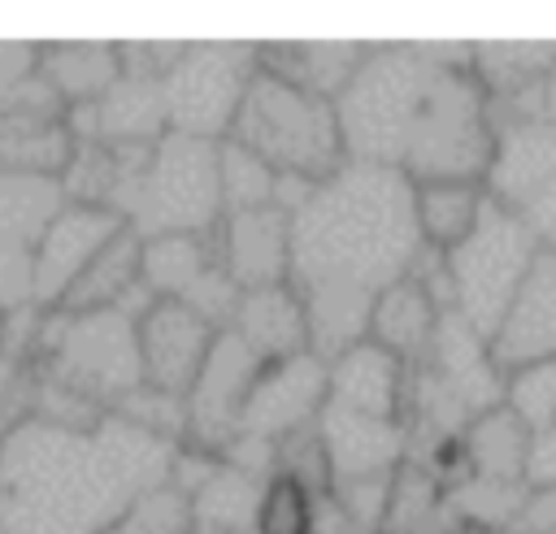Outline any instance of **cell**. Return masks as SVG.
<instances>
[{
	"label": "cell",
	"instance_id": "cell-1",
	"mask_svg": "<svg viewBox=\"0 0 556 534\" xmlns=\"http://www.w3.org/2000/svg\"><path fill=\"white\" fill-rule=\"evenodd\" d=\"M473 43H369L356 78L334 100L348 161L408 182H482L495 126L469 69Z\"/></svg>",
	"mask_w": 556,
	"mask_h": 534
},
{
	"label": "cell",
	"instance_id": "cell-2",
	"mask_svg": "<svg viewBox=\"0 0 556 534\" xmlns=\"http://www.w3.org/2000/svg\"><path fill=\"white\" fill-rule=\"evenodd\" d=\"M291 217L287 287L308 317V347L334 360L365 339L374 300L421 256L413 221V182L348 161L334 178L313 182Z\"/></svg>",
	"mask_w": 556,
	"mask_h": 534
},
{
	"label": "cell",
	"instance_id": "cell-3",
	"mask_svg": "<svg viewBox=\"0 0 556 534\" xmlns=\"http://www.w3.org/2000/svg\"><path fill=\"white\" fill-rule=\"evenodd\" d=\"M174 456L113 412L87 430L26 421L0 438V534H100L169 482Z\"/></svg>",
	"mask_w": 556,
	"mask_h": 534
},
{
	"label": "cell",
	"instance_id": "cell-4",
	"mask_svg": "<svg viewBox=\"0 0 556 534\" xmlns=\"http://www.w3.org/2000/svg\"><path fill=\"white\" fill-rule=\"evenodd\" d=\"M230 143L261 156L278 178H300V182H326L348 165L334 100L295 91L261 69L252 74L239 100Z\"/></svg>",
	"mask_w": 556,
	"mask_h": 534
},
{
	"label": "cell",
	"instance_id": "cell-5",
	"mask_svg": "<svg viewBox=\"0 0 556 534\" xmlns=\"http://www.w3.org/2000/svg\"><path fill=\"white\" fill-rule=\"evenodd\" d=\"M217 148L208 139L165 135L156 139L122 204L117 217L139 234H213L222 226V182H217Z\"/></svg>",
	"mask_w": 556,
	"mask_h": 534
},
{
	"label": "cell",
	"instance_id": "cell-6",
	"mask_svg": "<svg viewBox=\"0 0 556 534\" xmlns=\"http://www.w3.org/2000/svg\"><path fill=\"white\" fill-rule=\"evenodd\" d=\"M35 360L48 382L83 395L104 412L143 382L135 317L122 308H96V313L43 308Z\"/></svg>",
	"mask_w": 556,
	"mask_h": 534
},
{
	"label": "cell",
	"instance_id": "cell-7",
	"mask_svg": "<svg viewBox=\"0 0 556 534\" xmlns=\"http://www.w3.org/2000/svg\"><path fill=\"white\" fill-rule=\"evenodd\" d=\"M534 256H539V239L526 226V217L486 200L473 234L452 252H443L447 313H456L478 339H491Z\"/></svg>",
	"mask_w": 556,
	"mask_h": 534
},
{
	"label": "cell",
	"instance_id": "cell-8",
	"mask_svg": "<svg viewBox=\"0 0 556 534\" xmlns=\"http://www.w3.org/2000/svg\"><path fill=\"white\" fill-rule=\"evenodd\" d=\"M256 74V43H187L161 78L169 135L226 143L239 100Z\"/></svg>",
	"mask_w": 556,
	"mask_h": 534
},
{
	"label": "cell",
	"instance_id": "cell-9",
	"mask_svg": "<svg viewBox=\"0 0 556 534\" xmlns=\"http://www.w3.org/2000/svg\"><path fill=\"white\" fill-rule=\"evenodd\" d=\"M143 287L152 300H174L226 330L239 287L222 269L217 230L213 234H156L143 239Z\"/></svg>",
	"mask_w": 556,
	"mask_h": 534
},
{
	"label": "cell",
	"instance_id": "cell-10",
	"mask_svg": "<svg viewBox=\"0 0 556 534\" xmlns=\"http://www.w3.org/2000/svg\"><path fill=\"white\" fill-rule=\"evenodd\" d=\"M74 156V130L65 104L43 87L39 74L17 78L0 91V174L56 178Z\"/></svg>",
	"mask_w": 556,
	"mask_h": 534
},
{
	"label": "cell",
	"instance_id": "cell-11",
	"mask_svg": "<svg viewBox=\"0 0 556 534\" xmlns=\"http://www.w3.org/2000/svg\"><path fill=\"white\" fill-rule=\"evenodd\" d=\"M265 365L235 339V334H217L200 378L187 391V438L182 447L204 452V456H226L230 443L239 438L243 425V404L256 386V373Z\"/></svg>",
	"mask_w": 556,
	"mask_h": 534
},
{
	"label": "cell",
	"instance_id": "cell-12",
	"mask_svg": "<svg viewBox=\"0 0 556 534\" xmlns=\"http://www.w3.org/2000/svg\"><path fill=\"white\" fill-rule=\"evenodd\" d=\"M326 378H330V365L317 352H300V356L265 365L243 404L239 438H256L274 447L278 438L317 425L321 404H326Z\"/></svg>",
	"mask_w": 556,
	"mask_h": 534
},
{
	"label": "cell",
	"instance_id": "cell-13",
	"mask_svg": "<svg viewBox=\"0 0 556 534\" xmlns=\"http://www.w3.org/2000/svg\"><path fill=\"white\" fill-rule=\"evenodd\" d=\"M122 226L126 221L117 213H109V208H91V204H70L65 200V208L35 239V256H30L35 308H61V300L70 295V287L113 243V234Z\"/></svg>",
	"mask_w": 556,
	"mask_h": 534
},
{
	"label": "cell",
	"instance_id": "cell-14",
	"mask_svg": "<svg viewBox=\"0 0 556 534\" xmlns=\"http://www.w3.org/2000/svg\"><path fill=\"white\" fill-rule=\"evenodd\" d=\"M217 326L204 321L200 313H191L187 304L174 300H152L139 317H135V339H139V369L143 382L169 395L191 391V382L200 378L213 343H217Z\"/></svg>",
	"mask_w": 556,
	"mask_h": 534
},
{
	"label": "cell",
	"instance_id": "cell-15",
	"mask_svg": "<svg viewBox=\"0 0 556 534\" xmlns=\"http://www.w3.org/2000/svg\"><path fill=\"white\" fill-rule=\"evenodd\" d=\"M486 356L500 373L556 356V252L539 247L534 265L526 269L517 295L486 339Z\"/></svg>",
	"mask_w": 556,
	"mask_h": 534
},
{
	"label": "cell",
	"instance_id": "cell-16",
	"mask_svg": "<svg viewBox=\"0 0 556 534\" xmlns=\"http://www.w3.org/2000/svg\"><path fill=\"white\" fill-rule=\"evenodd\" d=\"M326 378V408L374 417V421H404L408 425V365L391 352L374 347L369 339L339 352Z\"/></svg>",
	"mask_w": 556,
	"mask_h": 534
},
{
	"label": "cell",
	"instance_id": "cell-17",
	"mask_svg": "<svg viewBox=\"0 0 556 534\" xmlns=\"http://www.w3.org/2000/svg\"><path fill=\"white\" fill-rule=\"evenodd\" d=\"M217 252L226 278L239 291L278 287L287 282V265H291V217L278 204L226 213L217 226Z\"/></svg>",
	"mask_w": 556,
	"mask_h": 534
},
{
	"label": "cell",
	"instance_id": "cell-18",
	"mask_svg": "<svg viewBox=\"0 0 556 534\" xmlns=\"http://www.w3.org/2000/svg\"><path fill=\"white\" fill-rule=\"evenodd\" d=\"M491 126H495V152L482 187L500 208L521 213L556 174V126L543 117H517Z\"/></svg>",
	"mask_w": 556,
	"mask_h": 534
},
{
	"label": "cell",
	"instance_id": "cell-19",
	"mask_svg": "<svg viewBox=\"0 0 556 534\" xmlns=\"http://www.w3.org/2000/svg\"><path fill=\"white\" fill-rule=\"evenodd\" d=\"M365 52L369 43H348V39H278V43H256V69L317 100H339L356 78Z\"/></svg>",
	"mask_w": 556,
	"mask_h": 534
},
{
	"label": "cell",
	"instance_id": "cell-20",
	"mask_svg": "<svg viewBox=\"0 0 556 534\" xmlns=\"http://www.w3.org/2000/svg\"><path fill=\"white\" fill-rule=\"evenodd\" d=\"M226 334H235L261 365L313 352L304 304L287 282L261 287V291H239V300L230 308V321H226Z\"/></svg>",
	"mask_w": 556,
	"mask_h": 534
},
{
	"label": "cell",
	"instance_id": "cell-21",
	"mask_svg": "<svg viewBox=\"0 0 556 534\" xmlns=\"http://www.w3.org/2000/svg\"><path fill=\"white\" fill-rule=\"evenodd\" d=\"M143 239L122 226L113 234V243L83 269V278L70 287V295L61 300V313H96V308H122L130 317H139L152 295L143 287Z\"/></svg>",
	"mask_w": 556,
	"mask_h": 534
},
{
	"label": "cell",
	"instance_id": "cell-22",
	"mask_svg": "<svg viewBox=\"0 0 556 534\" xmlns=\"http://www.w3.org/2000/svg\"><path fill=\"white\" fill-rule=\"evenodd\" d=\"M439 317L443 308L434 304V295L413 278L404 274L400 282H391L374 308H369V326H365V339L382 352H391L395 360H404L408 369L430 352L434 343V330H439Z\"/></svg>",
	"mask_w": 556,
	"mask_h": 534
},
{
	"label": "cell",
	"instance_id": "cell-23",
	"mask_svg": "<svg viewBox=\"0 0 556 534\" xmlns=\"http://www.w3.org/2000/svg\"><path fill=\"white\" fill-rule=\"evenodd\" d=\"M35 74L43 87L70 109L96 104L117 78H122V52L117 43H91V39H70V43H39Z\"/></svg>",
	"mask_w": 556,
	"mask_h": 534
},
{
	"label": "cell",
	"instance_id": "cell-24",
	"mask_svg": "<svg viewBox=\"0 0 556 534\" xmlns=\"http://www.w3.org/2000/svg\"><path fill=\"white\" fill-rule=\"evenodd\" d=\"M530 434H534V430H530L504 399H500L495 408L478 412V417L460 430V452H465L469 478L495 482V486H521Z\"/></svg>",
	"mask_w": 556,
	"mask_h": 534
},
{
	"label": "cell",
	"instance_id": "cell-25",
	"mask_svg": "<svg viewBox=\"0 0 556 534\" xmlns=\"http://www.w3.org/2000/svg\"><path fill=\"white\" fill-rule=\"evenodd\" d=\"M486 187L469 178H439V182H413V221L421 234V247L452 252L465 243L486 208Z\"/></svg>",
	"mask_w": 556,
	"mask_h": 534
},
{
	"label": "cell",
	"instance_id": "cell-26",
	"mask_svg": "<svg viewBox=\"0 0 556 534\" xmlns=\"http://www.w3.org/2000/svg\"><path fill=\"white\" fill-rule=\"evenodd\" d=\"M61 208H65V191L56 178L0 174V239L35 247V239Z\"/></svg>",
	"mask_w": 556,
	"mask_h": 534
},
{
	"label": "cell",
	"instance_id": "cell-27",
	"mask_svg": "<svg viewBox=\"0 0 556 534\" xmlns=\"http://www.w3.org/2000/svg\"><path fill=\"white\" fill-rule=\"evenodd\" d=\"M326 495H313L304 482L291 473L269 469L261 478L256 512H252V534H317V504Z\"/></svg>",
	"mask_w": 556,
	"mask_h": 534
},
{
	"label": "cell",
	"instance_id": "cell-28",
	"mask_svg": "<svg viewBox=\"0 0 556 534\" xmlns=\"http://www.w3.org/2000/svg\"><path fill=\"white\" fill-rule=\"evenodd\" d=\"M217 182H222V217L226 213H248V208H269L278 195V174L252 156L239 143L217 148Z\"/></svg>",
	"mask_w": 556,
	"mask_h": 534
},
{
	"label": "cell",
	"instance_id": "cell-29",
	"mask_svg": "<svg viewBox=\"0 0 556 534\" xmlns=\"http://www.w3.org/2000/svg\"><path fill=\"white\" fill-rule=\"evenodd\" d=\"M109 412L122 417L126 425L152 434V438L174 443V447H182V438H187V399L182 395H169V391H156L148 382H139L130 395H122Z\"/></svg>",
	"mask_w": 556,
	"mask_h": 534
},
{
	"label": "cell",
	"instance_id": "cell-30",
	"mask_svg": "<svg viewBox=\"0 0 556 534\" xmlns=\"http://www.w3.org/2000/svg\"><path fill=\"white\" fill-rule=\"evenodd\" d=\"M39 360L22 347L0 343V438L17 425L35 421V395H39Z\"/></svg>",
	"mask_w": 556,
	"mask_h": 534
},
{
	"label": "cell",
	"instance_id": "cell-31",
	"mask_svg": "<svg viewBox=\"0 0 556 534\" xmlns=\"http://www.w3.org/2000/svg\"><path fill=\"white\" fill-rule=\"evenodd\" d=\"M504 404H508L530 430L556 425V356L504 373Z\"/></svg>",
	"mask_w": 556,
	"mask_h": 534
},
{
	"label": "cell",
	"instance_id": "cell-32",
	"mask_svg": "<svg viewBox=\"0 0 556 534\" xmlns=\"http://www.w3.org/2000/svg\"><path fill=\"white\" fill-rule=\"evenodd\" d=\"M191 530V504L178 486H156L139 504H130L109 530L100 534H187Z\"/></svg>",
	"mask_w": 556,
	"mask_h": 534
},
{
	"label": "cell",
	"instance_id": "cell-33",
	"mask_svg": "<svg viewBox=\"0 0 556 534\" xmlns=\"http://www.w3.org/2000/svg\"><path fill=\"white\" fill-rule=\"evenodd\" d=\"M182 48H187V43H161V39L117 43V52H122V74H126V78H152V82H161V78L174 69V61L182 56Z\"/></svg>",
	"mask_w": 556,
	"mask_h": 534
},
{
	"label": "cell",
	"instance_id": "cell-34",
	"mask_svg": "<svg viewBox=\"0 0 556 534\" xmlns=\"http://www.w3.org/2000/svg\"><path fill=\"white\" fill-rule=\"evenodd\" d=\"M521 486H526V491H556V425L530 434Z\"/></svg>",
	"mask_w": 556,
	"mask_h": 534
},
{
	"label": "cell",
	"instance_id": "cell-35",
	"mask_svg": "<svg viewBox=\"0 0 556 534\" xmlns=\"http://www.w3.org/2000/svg\"><path fill=\"white\" fill-rule=\"evenodd\" d=\"M521 217H526V226L534 230L539 247L556 252V174H552V178L543 182V191L521 208Z\"/></svg>",
	"mask_w": 556,
	"mask_h": 534
},
{
	"label": "cell",
	"instance_id": "cell-36",
	"mask_svg": "<svg viewBox=\"0 0 556 534\" xmlns=\"http://www.w3.org/2000/svg\"><path fill=\"white\" fill-rule=\"evenodd\" d=\"M513 534H556V491H530Z\"/></svg>",
	"mask_w": 556,
	"mask_h": 534
},
{
	"label": "cell",
	"instance_id": "cell-37",
	"mask_svg": "<svg viewBox=\"0 0 556 534\" xmlns=\"http://www.w3.org/2000/svg\"><path fill=\"white\" fill-rule=\"evenodd\" d=\"M35 56H39V43L0 39V91H4V87H13L17 78L35 74Z\"/></svg>",
	"mask_w": 556,
	"mask_h": 534
},
{
	"label": "cell",
	"instance_id": "cell-38",
	"mask_svg": "<svg viewBox=\"0 0 556 534\" xmlns=\"http://www.w3.org/2000/svg\"><path fill=\"white\" fill-rule=\"evenodd\" d=\"M539 104H543V122H552V126H556V65H552V74L543 78V91H539Z\"/></svg>",
	"mask_w": 556,
	"mask_h": 534
},
{
	"label": "cell",
	"instance_id": "cell-39",
	"mask_svg": "<svg viewBox=\"0 0 556 534\" xmlns=\"http://www.w3.org/2000/svg\"><path fill=\"white\" fill-rule=\"evenodd\" d=\"M452 534H513V530H495V525H456Z\"/></svg>",
	"mask_w": 556,
	"mask_h": 534
},
{
	"label": "cell",
	"instance_id": "cell-40",
	"mask_svg": "<svg viewBox=\"0 0 556 534\" xmlns=\"http://www.w3.org/2000/svg\"><path fill=\"white\" fill-rule=\"evenodd\" d=\"M187 534H217V530H200V525H191V530H187Z\"/></svg>",
	"mask_w": 556,
	"mask_h": 534
},
{
	"label": "cell",
	"instance_id": "cell-41",
	"mask_svg": "<svg viewBox=\"0 0 556 534\" xmlns=\"http://www.w3.org/2000/svg\"><path fill=\"white\" fill-rule=\"evenodd\" d=\"M0 326H4V317H0Z\"/></svg>",
	"mask_w": 556,
	"mask_h": 534
}]
</instances>
